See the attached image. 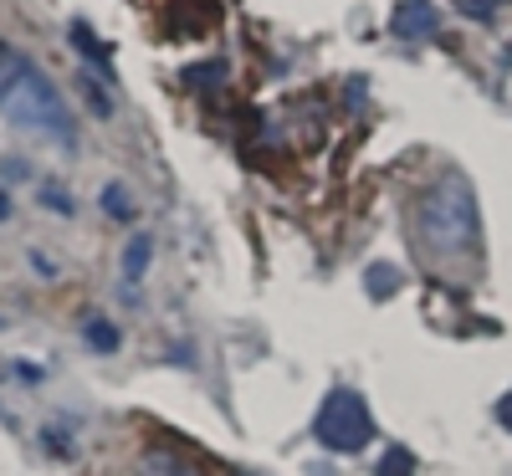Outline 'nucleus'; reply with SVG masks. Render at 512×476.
<instances>
[{"label": "nucleus", "instance_id": "1", "mask_svg": "<svg viewBox=\"0 0 512 476\" xmlns=\"http://www.w3.org/2000/svg\"><path fill=\"white\" fill-rule=\"evenodd\" d=\"M0 118H11L16 128H26V134L47 139L57 149L77 144V123H72L62 93L16 47H0Z\"/></svg>", "mask_w": 512, "mask_h": 476}, {"label": "nucleus", "instance_id": "2", "mask_svg": "<svg viewBox=\"0 0 512 476\" xmlns=\"http://www.w3.org/2000/svg\"><path fill=\"white\" fill-rule=\"evenodd\" d=\"M415 221H420V241L431 246V251H441V256L472 251L477 236H482L477 195H472V185H466V180H436L431 190H425Z\"/></svg>", "mask_w": 512, "mask_h": 476}, {"label": "nucleus", "instance_id": "3", "mask_svg": "<svg viewBox=\"0 0 512 476\" xmlns=\"http://www.w3.org/2000/svg\"><path fill=\"white\" fill-rule=\"evenodd\" d=\"M313 430H318V441L328 451L354 456V451L369 446L374 420H369V405L354 395V389H333V395L323 400V410H318V420H313Z\"/></svg>", "mask_w": 512, "mask_h": 476}, {"label": "nucleus", "instance_id": "4", "mask_svg": "<svg viewBox=\"0 0 512 476\" xmlns=\"http://www.w3.org/2000/svg\"><path fill=\"white\" fill-rule=\"evenodd\" d=\"M395 36H405V41H415V36H436V6H431V0H400V6H395Z\"/></svg>", "mask_w": 512, "mask_h": 476}, {"label": "nucleus", "instance_id": "5", "mask_svg": "<svg viewBox=\"0 0 512 476\" xmlns=\"http://www.w3.org/2000/svg\"><path fill=\"white\" fill-rule=\"evenodd\" d=\"M139 476H200V471L190 461H180V456H169V451H149L139 461Z\"/></svg>", "mask_w": 512, "mask_h": 476}, {"label": "nucleus", "instance_id": "6", "mask_svg": "<svg viewBox=\"0 0 512 476\" xmlns=\"http://www.w3.org/2000/svg\"><path fill=\"white\" fill-rule=\"evenodd\" d=\"M149 256H154V241L149 236H134V241H128V251H123V277L139 282L149 272Z\"/></svg>", "mask_w": 512, "mask_h": 476}, {"label": "nucleus", "instance_id": "7", "mask_svg": "<svg viewBox=\"0 0 512 476\" xmlns=\"http://www.w3.org/2000/svg\"><path fill=\"white\" fill-rule=\"evenodd\" d=\"M364 287H369V297H395V292H400V272H395L390 262H374V267L364 272Z\"/></svg>", "mask_w": 512, "mask_h": 476}, {"label": "nucleus", "instance_id": "8", "mask_svg": "<svg viewBox=\"0 0 512 476\" xmlns=\"http://www.w3.org/2000/svg\"><path fill=\"white\" fill-rule=\"evenodd\" d=\"M410 471H415V456H410L405 446L384 451V456H379V466H374V476H410Z\"/></svg>", "mask_w": 512, "mask_h": 476}, {"label": "nucleus", "instance_id": "9", "mask_svg": "<svg viewBox=\"0 0 512 476\" xmlns=\"http://www.w3.org/2000/svg\"><path fill=\"white\" fill-rule=\"evenodd\" d=\"M88 343H93L98 354H113V349H118V328L103 323V318H93V323H88Z\"/></svg>", "mask_w": 512, "mask_h": 476}, {"label": "nucleus", "instance_id": "10", "mask_svg": "<svg viewBox=\"0 0 512 476\" xmlns=\"http://www.w3.org/2000/svg\"><path fill=\"white\" fill-rule=\"evenodd\" d=\"M103 210H108V215H118V221H128V215H134V200H128L118 185H108V190H103Z\"/></svg>", "mask_w": 512, "mask_h": 476}, {"label": "nucleus", "instance_id": "11", "mask_svg": "<svg viewBox=\"0 0 512 476\" xmlns=\"http://www.w3.org/2000/svg\"><path fill=\"white\" fill-rule=\"evenodd\" d=\"M190 88H200V82H226V62H210V67H190L185 72Z\"/></svg>", "mask_w": 512, "mask_h": 476}, {"label": "nucleus", "instance_id": "12", "mask_svg": "<svg viewBox=\"0 0 512 476\" xmlns=\"http://www.w3.org/2000/svg\"><path fill=\"white\" fill-rule=\"evenodd\" d=\"M456 6H461L466 16H472V21H492V16H497V6H502V0H456Z\"/></svg>", "mask_w": 512, "mask_h": 476}, {"label": "nucleus", "instance_id": "13", "mask_svg": "<svg viewBox=\"0 0 512 476\" xmlns=\"http://www.w3.org/2000/svg\"><path fill=\"white\" fill-rule=\"evenodd\" d=\"M497 420H502V430H512V389H507L502 405H497Z\"/></svg>", "mask_w": 512, "mask_h": 476}]
</instances>
